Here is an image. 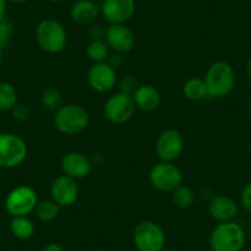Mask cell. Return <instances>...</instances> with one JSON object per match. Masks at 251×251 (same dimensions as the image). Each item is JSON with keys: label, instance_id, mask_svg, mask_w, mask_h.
<instances>
[{"label": "cell", "instance_id": "obj_35", "mask_svg": "<svg viewBox=\"0 0 251 251\" xmlns=\"http://www.w3.org/2000/svg\"><path fill=\"white\" fill-rule=\"evenodd\" d=\"M6 1H10V3H15V4H23L28 1V0H6Z\"/></svg>", "mask_w": 251, "mask_h": 251}, {"label": "cell", "instance_id": "obj_20", "mask_svg": "<svg viewBox=\"0 0 251 251\" xmlns=\"http://www.w3.org/2000/svg\"><path fill=\"white\" fill-rule=\"evenodd\" d=\"M11 234L19 240H28L35 235V224L28 217H13L10 222Z\"/></svg>", "mask_w": 251, "mask_h": 251}, {"label": "cell", "instance_id": "obj_21", "mask_svg": "<svg viewBox=\"0 0 251 251\" xmlns=\"http://www.w3.org/2000/svg\"><path fill=\"white\" fill-rule=\"evenodd\" d=\"M111 50L105 40H91L86 47V55L93 63H105L108 60Z\"/></svg>", "mask_w": 251, "mask_h": 251}, {"label": "cell", "instance_id": "obj_26", "mask_svg": "<svg viewBox=\"0 0 251 251\" xmlns=\"http://www.w3.org/2000/svg\"><path fill=\"white\" fill-rule=\"evenodd\" d=\"M14 30H15V25H14L13 20L8 19L6 16L0 20V47L3 50L10 46Z\"/></svg>", "mask_w": 251, "mask_h": 251}, {"label": "cell", "instance_id": "obj_17", "mask_svg": "<svg viewBox=\"0 0 251 251\" xmlns=\"http://www.w3.org/2000/svg\"><path fill=\"white\" fill-rule=\"evenodd\" d=\"M134 105L144 112H153L158 110L161 103V95L155 86L151 84H141L132 95Z\"/></svg>", "mask_w": 251, "mask_h": 251}, {"label": "cell", "instance_id": "obj_16", "mask_svg": "<svg viewBox=\"0 0 251 251\" xmlns=\"http://www.w3.org/2000/svg\"><path fill=\"white\" fill-rule=\"evenodd\" d=\"M238 204L226 195H217L211 200L208 212L213 219L219 223L233 222L238 216Z\"/></svg>", "mask_w": 251, "mask_h": 251}, {"label": "cell", "instance_id": "obj_28", "mask_svg": "<svg viewBox=\"0 0 251 251\" xmlns=\"http://www.w3.org/2000/svg\"><path fill=\"white\" fill-rule=\"evenodd\" d=\"M10 112L14 120L18 121V122H25V121H27L30 118V110L24 103L18 102Z\"/></svg>", "mask_w": 251, "mask_h": 251}, {"label": "cell", "instance_id": "obj_6", "mask_svg": "<svg viewBox=\"0 0 251 251\" xmlns=\"http://www.w3.org/2000/svg\"><path fill=\"white\" fill-rule=\"evenodd\" d=\"M37 204V192L27 185L13 188L5 199V209L11 217H27L35 212Z\"/></svg>", "mask_w": 251, "mask_h": 251}, {"label": "cell", "instance_id": "obj_2", "mask_svg": "<svg viewBox=\"0 0 251 251\" xmlns=\"http://www.w3.org/2000/svg\"><path fill=\"white\" fill-rule=\"evenodd\" d=\"M203 79L208 96L211 98H224L229 95L235 86V72L230 63L226 60L212 63Z\"/></svg>", "mask_w": 251, "mask_h": 251}, {"label": "cell", "instance_id": "obj_33", "mask_svg": "<svg viewBox=\"0 0 251 251\" xmlns=\"http://www.w3.org/2000/svg\"><path fill=\"white\" fill-rule=\"evenodd\" d=\"M6 8H8V1L6 0H0V20L5 18Z\"/></svg>", "mask_w": 251, "mask_h": 251}, {"label": "cell", "instance_id": "obj_12", "mask_svg": "<svg viewBox=\"0 0 251 251\" xmlns=\"http://www.w3.org/2000/svg\"><path fill=\"white\" fill-rule=\"evenodd\" d=\"M89 86L96 93H108L112 90L117 83V73L113 67L107 62L94 63L88 71Z\"/></svg>", "mask_w": 251, "mask_h": 251}, {"label": "cell", "instance_id": "obj_31", "mask_svg": "<svg viewBox=\"0 0 251 251\" xmlns=\"http://www.w3.org/2000/svg\"><path fill=\"white\" fill-rule=\"evenodd\" d=\"M122 54H120V53H115L112 52L110 54V57H108V60L107 63L110 64L111 67H113V68H118V67L122 64Z\"/></svg>", "mask_w": 251, "mask_h": 251}, {"label": "cell", "instance_id": "obj_34", "mask_svg": "<svg viewBox=\"0 0 251 251\" xmlns=\"http://www.w3.org/2000/svg\"><path fill=\"white\" fill-rule=\"evenodd\" d=\"M246 74H248V78L251 80V55L249 57L248 62H246Z\"/></svg>", "mask_w": 251, "mask_h": 251}, {"label": "cell", "instance_id": "obj_36", "mask_svg": "<svg viewBox=\"0 0 251 251\" xmlns=\"http://www.w3.org/2000/svg\"><path fill=\"white\" fill-rule=\"evenodd\" d=\"M3 58H4V50L0 47V66H1V63H3Z\"/></svg>", "mask_w": 251, "mask_h": 251}, {"label": "cell", "instance_id": "obj_7", "mask_svg": "<svg viewBox=\"0 0 251 251\" xmlns=\"http://www.w3.org/2000/svg\"><path fill=\"white\" fill-rule=\"evenodd\" d=\"M165 233L154 221H143L133 230V243L138 251H160L165 246Z\"/></svg>", "mask_w": 251, "mask_h": 251}, {"label": "cell", "instance_id": "obj_4", "mask_svg": "<svg viewBox=\"0 0 251 251\" xmlns=\"http://www.w3.org/2000/svg\"><path fill=\"white\" fill-rule=\"evenodd\" d=\"M244 244L245 233L234 221L219 223L209 236V246L212 251H240Z\"/></svg>", "mask_w": 251, "mask_h": 251}, {"label": "cell", "instance_id": "obj_30", "mask_svg": "<svg viewBox=\"0 0 251 251\" xmlns=\"http://www.w3.org/2000/svg\"><path fill=\"white\" fill-rule=\"evenodd\" d=\"M89 35H90L91 40H105L106 28L101 25H93L89 30Z\"/></svg>", "mask_w": 251, "mask_h": 251}, {"label": "cell", "instance_id": "obj_3", "mask_svg": "<svg viewBox=\"0 0 251 251\" xmlns=\"http://www.w3.org/2000/svg\"><path fill=\"white\" fill-rule=\"evenodd\" d=\"M36 41L42 50L58 54L67 47L68 35L64 26L55 19H43L36 27Z\"/></svg>", "mask_w": 251, "mask_h": 251}, {"label": "cell", "instance_id": "obj_25", "mask_svg": "<svg viewBox=\"0 0 251 251\" xmlns=\"http://www.w3.org/2000/svg\"><path fill=\"white\" fill-rule=\"evenodd\" d=\"M41 103L48 111H57L63 105V98L59 90L55 88H47L41 95Z\"/></svg>", "mask_w": 251, "mask_h": 251}, {"label": "cell", "instance_id": "obj_10", "mask_svg": "<svg viewBox=\"0 0 251 251\" xmlns=\"http://www.w3.org/2000/svg\"><path fill=\"white\" fill-rule=\"evenodd\" d=\"M185 149L182 134L176 129H166L161 132L155 142V151L161 161L174 163L177 160Z\"/></svg>", "mask_w": 251, "mask_h": 251}, {"label": "cell", "instance_id": "obj_15", "mask_svg": "<svg viewBox=\"0 0 251 251\" xmlns=\"http://www.w3.org/2000/svg\"><path fill=\"white\" fill-rule=\"evenodd\" d=\"M60 169L63 175H67L74 180H81L90 175L93 163L90 158L79 151H71L60 160Z\"/></svg>", "mask_w": 251, "mask_h": 251}, {"label": "cell", "instance_id": "obj_38", "mask_svg": "<svg viewBox=\"0 0 251 251\" xmlns=\"http://www.w3.org/2000/svg\"><path fill=\"white\" fill-rule=\"evenodd\" d=\"M249 115H250V117H251V101H250V103H249Z\"/></svg>", "mask_w": 251, "mask_h": 251}, {"label": "cell", "instance_id": "obj_32", "mask_svg": "<svg viewBox=\"0 0 251 251\" xmlns=\"http://www.w3.org/2000/svg\"><path fill=\"white\" fill-rule=\"evenodd\" d=\"M42 251H66L60 244L58 243H50L43 248Z\"/></svg>", "mask_w": 251, "mask_h": 251}, {"label": "cell", "instance_id": "obj_11", "mask_svg": "<svg viewBox=\"0 0 251 251\" xmlns=\"http://www.w3.org/2000/svg\"><path fill=\"white\" fill-rule=\"evenodd\" d=\"M105 41L111 52L125 54L133 50L136 36L126 24H112L106 28Z\"/></svg>", "mask_w": 251, "mask_h": 251}, {"label": "cell", "instance_id": "obj_14", "mask_svg": "<svg viewBox=\"0 0 251 251\" xmlns=\"http://www.w3.org/2000/svg\"><path fill=\"white\" fill-rule=\"evenodd\" d=\"M100 13L106 21L112 24H126L136 13L134 0H102Z\"/></svg>", "mask_w": 251, "mask_h": 251}, {"label": "cell", "instance_id": "obj_29", "mask_svg": "<svg viewBox=\"0 0 251 251\" xmlns=\"http://www.w3.org/2000/svg\"><path fill=\"white\" fill-rule=\"evenodd\" d=\"M241 206L245 209L246 213H249L251 216V182H249L245 187L243 188L240 196Z\"/></svg>", "mask_w": 251, "mask_h": 251}, {"label": "cell", "instance_id": "obj_22", "mask_svg": "<svg viewBox=\"0 0 251 251\" xmlns=\"http://www.w3.org/2000/svg\"><path fill=\"white\" fill-rule=\"evenodd\" d=\"M60 213V207L55 203L53 200H45V201L38 202L37 207L35 209V214L38 221L43 223H50L55 221Z\"/></svg>", "mask_w": 251, "mask_h": 251}, {"label": "cell", "instance_id": "obj_13", "mask_svg": "<svg viewBox=\"0 0 251 251\" xmlns=\"http://www.w3.org/2000/svg\"><path fill=\"white\" fill-rule=\"evenodd\" d=\"M50 196L60 208L73 206L79 197V186L76 180L67 175L58 176L50 186Z\"/></svg>", "mask_w": 251, "mask_h": 251}, {"label": "cell", "instance_id": "obj_39", "mask_svg": "<svg viewBox=\"0 0 251 251\" xmlns=\"http://www.w3.org/2000/svg\"><path fill=\"white\" fill-rule=\"evenodd\" d=\"M160 251H164V250H160Z\"/></svg>", "mask_w": 251, "mask_h": 251}, {"label": "cell", "instance_id": "obj_9", "mask_svg": "<svg viewBox=\"0 0 251 251\" xmlns=\"http://www.w3.org/2000/svg\"><path fill=\"white\" fill-rule=\"evenodd\" d=\"M136 108L132 95L118 91L106 100L103 115L111 123L123 125L133 117Z\"/></svg>", "mask_w": 251, "mask_h": 251}, {"label": "cell", "instance_id": "obj_1", "mask_svg": "<svg viewBox=\"0 0 251 251\" xmlns=\"http://www.w3.org/2000/svg\"><path fill=\"white\" fill-rule=\"evenodd\" d=\"M90 115L84 106L78 103L62 105L54 112L53 123L58 132L66 136H76L88 128Z\"/></svg>", "mask_w": 251, "mask_h": 251}, {"label": "cell", "instance_id": "obj_27", "mask_svg": "<svg viewBox=\"0 0 251 251\" xmlns=\"http://www.w3.org/2000/svg\"><path fill=\"white\" fill-rule=\"evenodd\" d=\"M139 85H141V84L138 83V80H137L133 75H127L122 79V81H121L120 91L129 94V95H133L134 91L137 90V88H138Z\"/></svg>", "mask_w": 251, "mask_h": 251}, {"label": "cell", "instance_id": "obj_37", "mask_svg": "<svg viewBox=\"0 0 251 251\" xmlns=\"http://www.w3.org/2000/svg\"><path fill=\"white\" fill-rule=\"evenodd\" d=\"M48 1H50V3L58 4V3H62V1H64V0H48Z\"/></svg>", "mask_w": 251, "mask_h": 251}, {"label": "cell", "instance_id": "obj_5", "mask_svg": "<svg viewBox=\"0 0 251 251\" xmlns=\"http://www.w3.org/2000/svg\"><path fill=\"white\" fill-rule=\"evenodd\" d=\"M27 144L21 137L14 133H0V168H18L27 158Z\"/></svg>", "mask_w": 251, "mask_h": 251}, {"label": "cell", "instance_id": "obj_24", "mask_svg": "<svg viewBox=\"0 0 251 251\" xmlns=\"http://www.w3.org/2000/svg\"><path fill=\"white\" fill-rule=\"evenodd\" d=\"M171 201L177 208L187 209L194 204L195 194L190 187L181 185L171 192Z\"/></svg>", "mask_w": 251, "mask_h": 251}, {"label": "cell", "instance_id": "obj_18", "mask_svg": "<svg viewBox=\"0 0 251 251\" xmlns=\"http://www.w3.org/2000/svg\"><path fill=\"white\" fill-rule=\"evenodd\" d=\"M100 14V6L94 0H78L71 9V19L76 25L86 26L93 24Z\"/></svg>", "mask_w": 251, "mask_h": 251}, {"label": "cell", "instance_id": "obj_8", "mask_svg": "<svg viewBox=\"0 0 251 251\" xmlns=\"http://www.w3.org/2000/svg\"><path fill=\"white\" fill-rule=\"evenodd\" d=\"M149 181L151 186L161 192H173L182 185L183 175L174 163L160 161L149 171Z\"/></svg>", "mask_w": 251, "mask_h": 251}, {"label": "cell", "instance_id": "obj_19", "mask_svg": "<svg viewBox=\"0 0 251 251\" xmlns=\"http://www.w3.org/2000/svg\"><path fill=\"white\" fill-rule=\"evenodd\" d=\"M182 93L186 99L191 101H201L208 96L204 79L197 78V76L190 78L185 81L182 86Z\"/></svg>", "mask_w": 251, "mask_h": 251}, {"label": "cell", "instance_id": "obj_23", "mask_svg": "<svg viewBox=\"0 0 251 251\" xmlns=\"http://www.w3.org/2000/svg\"><path fill=\"white\" fill-rule=\"evenodd\" d=\"M18 103V91L13 84L8 81L0 83V111L9 112Z\"/></svg>", "mask_w": 251, "mask_h": 251}]
</instances>
